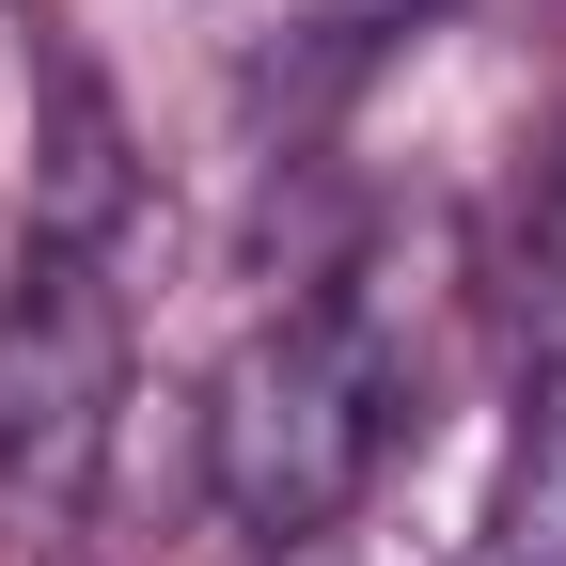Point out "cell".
Returning a JSON list of instances; mask_svg holds the SVG:
<instances>
[{
  "label": "cell",
  "instance_id": "cell-2",
  "mask_svg": "<svg viewBox=\"0 0 566 566\" xmlns=\"http://www.w3.org/2000/svg\"><path fill=\"white\" fill-rule=\"evenodd\" d=\"M126 283L111 252H32L0 283V551H63L111 488V424H126Z\"/></svg>",
  "mask_w": 566,
  "mask_h": 566
},
{
  "label": "cell",
  "instance_id": "cell-4",
  "mask_svg": "<svg viewBox=\"0 0 566 566\" xmlns=\"http://www.w3.org/2000/svg\"><path fill=\"white\" fill-rule=\"evenodd\" d=\"M488 566H566V363H535V394H520L504 504H488Z\"/></svg>",
  "mask_w": 566,
  "mask_h": 566
},
{
  "label": "cell",
  "instance_id": "cell-7",
  "mask_svg": "<svg viewBox=\"0 0 566 566\" xmlns=\"http://www.w3.org/2000/svg\"><path fill=\"white\" fill-rule=\"evenodd\" d=\"M283 566H331V551H283Z\"/></svg>",
  "mask_w": 566,
  "mask_h": 566
},
{
  "label": "cell",
  "instance_id": "cell-8",
  "mask_svg": "<svg viewBox=\"0 0 566 566\" xmlns=\"http://www.w3.org/2000/svg\"><path fill=\"white\" fill-rule=\"evenodd\" d=\"M472 566H488V551H472Z\"/></svg>",
  "mask_w": 566,
  "mask_h": 566
},
{
  "label": "cell",
  "instance_id": "cell-6",
  "mask_svg": "<svg viewBox=\"0 0 566 566\" xmlns=\"http://www.w3.org/2000/svg\"><path fill=\"white\" fill-rule=\"evenodd\" d=\"M394 32H441V0H300V48L315 63H378Z\"/></svg>",
  "mask_w": 566,
  "mask_h": 566
},
{
  "label": "cell",
  "instance_id": "cell-1",
  "mask_svg": "<svg viewBox=\"0 0 566 566\" xmlns=\"http://www.w3.org/2000/svg\"><path fill=\"white\" fill-rule=\"evenodd\" d=\"M424 424V346L394 315V252H363L346 283L283 300L221 394H205V488L221 520L268 535V551H331V520L378 488V457Z\"/></svg>",
  "mask_w": 566,
  "mask_h": 566
},
{
  "label": "cell",
  "instance_id": "cell-3",
  "mask_svg": "<svg viewBox=\"0 0 566 566\" xmlns=\"http://www.w3.org/2000/svg\"><path fill=\"white\" fill-rule=\"evenodd\" d=\"M17 221H32V252H126V221H142L126 111H111L63 48L32 63V174H17Z\"/></svg>",
  "mask_w": 566,
  "mask_h": 566
},
{
  "label": "cell",
  "instance_id": "cell-5",
  "mask_svg": "<svg viewBox=\"0 0 566 566\" xmlns=\"http://www.w3.org/2000/svg\"><path fill=\"white\" fill-rule=\"evenodd\" d=\"M504 315H520V346H535V363H566V174H551L535 237H520V283H504Z\"/></svg>",
  "mask_w": 566,
  "mask_h": 566
}]
</instances>
